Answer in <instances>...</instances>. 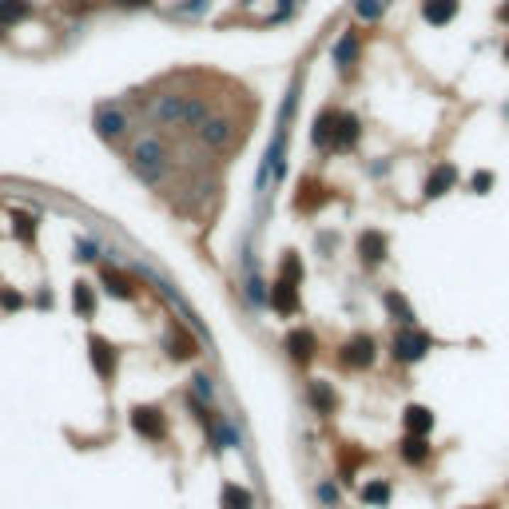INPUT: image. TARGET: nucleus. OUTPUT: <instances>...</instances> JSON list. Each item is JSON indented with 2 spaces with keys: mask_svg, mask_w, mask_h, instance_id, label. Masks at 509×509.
<instances>
[{
  "mask_svg": "<svg viewBox=\"0 0 509 509\" xmlns=\"http://www.w3.org/2000/svg\"><path fill=\"white\" fill-rule=\"evenodd\" d=\"M151 116L168 128H199L211 116V100L203 96H180V92H168V96H155L151 104Z\"/></svg>",
  "mask_w": 509,
  "mask_h": 509,
  "instance_id": "nucleus-1",
  "label": "nucleus"
},
{
  "mask_svg": "<svg viewBox=\"0 0 509 509\" xmlns=\"http://www.w3.org/2000/svg\"><path fill=\"white\" fill-rule=\"evenodd\" d=\"M128 160H131V171H136L143 183H151V187H160V183L168 180V171H171L168 148H163V140H160V136H151V131L131 143Z\"/></svg>",
  "mask_w": 509,
  "mask_h": 509,
  "instance_id": "nucleus-2",
  "label": "nucleus"
},
{
  "mask_svg": "<svg viewBox=\"0 0 509 509\" xmlns=\"http://www.w3.org/2000/svg\"><path fill=\"white\" fill-rule=\"evenodd\" d=\"M92 128H96V136H100V140L116 143V140H124V136H128L131 120L124 116L120 104H100V108H96V116H92Z\"/></svg>",
  "mask_w": 509,
  "mask_h": 509,
  "instance_id": "nucleus-3",
  "label": "nucleus"
},
{
  "mask_svg": "<svg viewBox=\"0 0 509 509\" xmlns=\"http://www.w3.org/2000/svg\"><path fill=\"white\" fill-rule=\"evenodd\" d=\"M429 346H434L429 334H422V330H414V327H402L398 334H394V342H390V354H394V362H418Z\"/></svg>",
  "mask_w": 509,
  "mask_h": 509,
  "instance_id": "nucleus-4",
  "label": "nucleus"
},
{
  "mask_svg": "<svg viewBox=\"0 0 509 509\" xmlns=\"http://www.w3.org/2000/svg\"><path fill=\"white\" fill-rule=\"evenodd\" d=\"M131 429L148 442H163L168 438V418L160 406H136L131 410Z\"/></svg>",
  "mask_w": 509,
  "mask_h": 509,
  "instance_id": "nucleus-5",
  "label": "nucleus"
},
{
  "mask_svg": "<svg viewBox=\"0 0 509 509\" xmlns=\"http://www.w3.org/2000/svg\"><path fill=\"white\" fill-rule=\"evenodd\" d=\"M195 136H199V143L203 148H227L231 140H235V120H231V116H215V111H211L207 120L199 124V128H195Z\"/></svg>",
  "mask_w": 509,
  "mask_h": 509,
  "instance_id": "nucleus-6",
  "label": "nucleus"
},
{
  "mask_svg": "<svg viewBox=\"0 0 509 509\" xmlns=\"http://www.w3.org/2000/svg\"><path fill=\"white\" fill-rule=\"evenodd\" d=\"M374 354H378L374 339H370V334H354V339L342 346L339 362H342V366H350V370H362V366H370V362H374Z\"/></svg>",
  "mask_w": 509,
  "mask_h": 509,
  "instance_id": "nucleus-7",
  "label": "nucleus"
},
{
  "mask_svg": "<svg viewBox=\"0 0 509 509\" xmlns=\"http://www.w3.org/2000/svg\"><path fill=\"white\" fill-rule=\"evenodd\" d=\"M299 279H287V275H275L270 283V307L279 310V314H295L299 310Z\"/></svg>",
  "mask_w": 509,
  "mask_h": 509,
  "instance_id": "nucleus-8",
  "label": "nucleus"
},
{
  "mask_svg": "<svg viewBox=\"0 0 509 509\" xmlns=\"http://www.w3.org/2000/svg\"><path fill=\"white\" fill-rule=\"evenodd\" d=\"M362 136V120L354 111H339V124H334V136H330V148L334 151H354Z\"/></svg>",
  "mask_w": 509,
  "mask_h": 509,
  "instance_id": "nucleus-9",
  "label": "nucleus"
},
{
  "mask_svg": "<svg viewBox=\"0 0 509 509\" xmlns=\"http://www.w3.org/2000/svg\"><path fill=\"white\" fill-rule=\"evenodd\" d=\"M88 359H92V370H96L100 378H111V374H116V346H111L104 334H92L88 339Z\"/></svg>",
  "mask_w": 509,
  "mask_h": 509,
  "instance_id": "nucleus-10",
  "label": "nucleus"
},
{
  "mask_svg": "<svg viewBox=\"0 0 509 509\" xmlns=\"http://www.w3.org/2000/svg\"><path fill=\"white\" fill-rule=\"evenodd\" d=\"M386 255H390V239H386V235H382V231H362V235H359V259H362V267H378Z\"/></svg>",
  "mask_w": 509,
  "mask_h": 509,
  "instance_id": "nucleus-11",
  "label": "nucleus"
},
{
  "mask_svg": "<svg viewBox=\"0 0 509 509\" xmlns=\"http://www.w3.org/2000/svg\"><path fill=\"white\" fill-rule=\"evenodd\" d=\"M359 52H362L359 32H342L339 40H334V48H330V60H334V68L339 72H350L354 64H359Z\"/></svg>",
  "mask_w": 509,
  "mask_h": 509,
  "instance_id": "nucleus-12",
  "label": "nucleus"
},
{
  "mask_svg": "<svg viewBox=\"0 0 509 509\" xmlns=\"http://www.w3.org/2000/svg\"><path fill=\"white\" fill-rule=\"evenodd\" d=\"M287 350H290V359L295 362H314V354H319V339H314V330H302V327H295L287 334Z\"/></svg>",
  "mask_w": 509,
  "mask_h": 509,
  "instance_id": "nucleus-13",
  "label": "nucleus"
},
{
  "mask_svg": "<svg viewBox=\"0 0 509 509\" xmlns=\"http://www.w3.org/2000/svg\"><path fill=\"white\" fill-rule=\"evenodd\" d=\"M199 354V342L191 339L183 327H171V334H168V359H175V362H191Z\"/></svg>",
  "mask_w": 509,
  "mask_h": 509,
  "instance_id": "nucleus-14",
  "label": "nucleus"
},
{
  "mask_svg": "<svg viewBox=\"0 0 509 509\" xmlns=\"http://www.w3.org/2000/svg\"><path fill=\"white\" fill-rule=\"evenodd\" d=\"M458 16V0H422V21L434 28H446Z\"/></svg>",
  "mask_w": 509,
  "mask_h": 509,
  "instance_id": "nucleus-15",
  "label": "nucleus"
},
{
  "mask_svg": "<svg viewBox=\"0 0 509 509\" xmlns=\"http://www.w3.org/2000/svg\"><path fill=\"white\" fill-rule=\"evenodd\" d=\"M454 183H458V171L449 168V163H438V168L429 171L426 191H422V195H426V199H442V195H446V191L454 187Z\"/></svg>",
  "mask_w": 509,
  "mask_h": 509,
  "instance_id": "nucleus-16",
  "label": "nucleus"
},
{
  "mask_svg": "<svg viewBox=\"0 0 509 509\" xmlns=\"http://www.w3.org/2000/svg\"><path fill=\"white\" fill-rule=\"evenodd\" d=\"M327 199H330V191L322 187V183H314V180H302V183H299V195H295V207H299V211H307V215H310V211H319Z\"/></svg>",
  "mask_w": 509,
  "mask_h": 509,
  "instance_id": "nucleus-17",
  "label": "nucleus"
},
{
  "mask_svg": "<svg viewBox=\"0 0 509 509\" xmlns=\"http://www.w3.org/2000/svg\"><path fill=\"white\" fill-rule=\"evenodd\" d=\"M402 422H406V434H418V438H429V429H434V414H429V406H406Z\"/></svg>",
  "mask_w": 509,
  "mask_h": 509,
  "instance_id": "nucleus-18",
  "label": "nucleus"
},
{
  "mask_svg": "<svg viewBox=\"0 0 509 509\" xmlns=\"http://www.w3.org/2000/svg\"><path fill=\"white\" fill-rule=\"evenodd\" d=\"M219 505L223 509H255V493H251L247 486H235V481H227L219 493Z\"/></svg>",
  "mask_w": 509,
  "mask_h": 509,
  "instance_id": "nucleus-19",
  "label": "nucleus"
},
{
  "mask_svg": "<svg viewBox=\"0 0 509 509\" xmlns=\"http://www.w3.org/2000/svg\"><path fill=\"white\" fill-rule=\"evenodd\" d=\"M334 124H339V111H334V108H322V111H319V120H314V131H310V140H314V148H322V151L330 148Z\"/></svg>",
  "mask_w": 509,
  "mask_h": 509,
  "instance_id": "nucleus-20",
  "label": "nucleus"
},
{
  "mask_svg": "<svg viewBox=\"0 0 509 509\" xmlns=\"http://www.w3.org/2000/svg\"><path fill=\"white\" fill-rule=\"evenodd\" d=\"M100 283H104V290H108L111 299H124V302H128L131 295H136V287H131V283L124 279L120 270H111V267H104V270H100Z\"/></svg>",
  "mask_w": 509,
  "mask_h": 509,
  "instance_id": "nucleus-21",
  "label": "nucleus"
},
{
  "mask_svg": "<svg viewBox=\"0 0 509 509\" xmlns=\"http://www.w3.org/2000/svg\"><path fill=\"white\" fill-rule=\"evenodd\" d=\"M32 16V4L28 0H0V28H12Z\"/></svg>",
  "mask_w": 509,
  "mask_h": 509,
  "instance_id": "nucleus-22",
  "label": "nucleus"
},
{
  "mask_svg": "<svg viewBox=\"0 0 509 509\" xmlns=\"http://www.w3.org/2000/svg\"><path fill=\"white\" fill-rule=\"evenodd\" d=\"M398 454L410 461V466H422V461H429V446H426V438H418V434H406V438H402V446H398Z\"/></svg>",
  "mask_w": 509,
  "mask_h": 509,
  "instance_id": "nucleus-23",
  "label": "nucleus"
},
{
  "mask_svg": "<svg viewBox=\"0 0 509 509\" xmlns=\"http://www.w3.org/2000/svg\"><path fill=\"white\" fill-rule=\"evenodd\" d=\"M386 310L394 314V322H402V327H414V307L406 302V295H398V290H386Z\"/></svg>",
  "mask_w": 509,
  "mask_h": 509,
  "instance_id": "nucleus-24",
  "label": "nucleus"
},
{
  "mask_svg": "<svg viewBox=\"0 0 509 509\" xmlns=\"http://www.w3.org/2000/svg\"><path fill=\"white\" fill-rule=\"evenodd\" d=\"M307 398H310V406L319 410V414H334V390H330L327 382H310Z\"/></svg>",
  "mask_w": 509,
  "mask_h": 509,
  "instance_id": "nucleus-25",
  "label": "nucleus"
},
{
  "mask_svg": "<svg viewBox=\"0 0 509 509\" xmlns=\"http://www.w3.org/2000/svg\"><path fill=\"white\" fill-rule=\"evenodd\" d=\"M12 235L21 243H36V215H28V211H12Z\"/></svg>",
  "mask_w": 509,
  "mask_h": 509,
  "instance_id": "nucleus-26",
  "label": "nucleus"
},
{
  "mask_svg": "<svg viewBox=\"0 0 509 509\" xmlns=\"http://www.w3.org/2000/svg\"><path fill=\"white\" fill-rule=\"evenodd\" d=\"M72 307L80 310L84 319L96 314V290H92V283H76V287H72Z\"/></svg>",
  "mask_w": 509,
  "mask_h": 509,
  "instance_id": "nucleus-27",
  "label": "nucleus"
},
{
  "mask_svg": "<svg viewBox=\"0 0 509 509\" xmlns=\"http://www.w3.org/2000/svg\"><path fill=\"white\" fill-rule=\"evenodd\" d=\"M362 501H366V505H386L390 501V486L386 481H366V486H362Z\"/></svg>",
  "mask_w": 509,
  "mask_h": 509,
  "instance_id": "nucleus-28",
  "label": "nucleus"
},
{
  "mask_svg": "<svg viewBox=\"0 0 509 509\" xmlns=\"http://www.w3.org/2000/svg\"><path fill=\"white\" fill-rule=\"evenodd\" d=\"M382 9H386V0H354V16L366 24H374L382 16Z\"/></svg>",
  "mask_w": 509,
  "mask_h": 509,
  "instance_id": "nucleus-29",
  "label": "nucleus"
},
{
  "mask_svg": "<svg viewBox=\"0 0 509 509\" xmlns=\"http://www.w3.org/2000/svg\"><path fill=\"white\" fill-rule=\"evenodd\" d=\"M469 187L478 191V195H486V191L493 187V175H489V171H474V180H469Z\"/></svg>",
  "mask_w": 509,
  "mask_h": 509,
  "instance_id": "nucleus-30",
  "label": "nucleus"
},
{
  "mask_svg": "<svg viewBox=\"0 0 509 509\" xmlns=\"http://www.w3.org/2000/svg\"><path fill=\"white\" fill-rule=\"evenodd\" d=\"M0 307L21 310V307H24V299H21V295H12V290H0Z\"/></svg>",
  "mask_w": 509,
  "mask_h": 509,
  "instance_id": "nucleus-31",
  "label": "nucleus"
},
{
  "mask_svg": "<svg viewBox=\"0 0 509 509\" xmlns=\"http://www.w3.org/2000/svg\"><path fill=\"white\" fill-rule=\"evenodd\" d=\"M319 498L327 501V505H339V489L330 486V481H322V486H319Z\"/></svg>",
  "mask_w": 509,
  "mask_h": 509,
  "instance_id": "nucleus-32",
  "label": "nucleus"
},
{
  "mask_svg": "<svg viewBox=\"0 0 509 509\" xmlns=\"http://www.w3.org/2000/svg\"><path fill=\"white\" fill-rule=\"evenodd\" d=\"M195 390H199V394H203L207 402H211V394H215V386H211V378H207V374H195Z\"/></svg>",
  "mask_w": 509,
  "mask_h": 509,
  "instance_id": "nucleus-33",
  "label": "nucleus"
},
{
  "mask_svg": "<svg viewBox=\"0 0 509 509\" xmlns=\"http://www.w3.org/2000/svg\"><path fill=\"white\" fill-rule=\"evenodd\" d=\"M120 9H148V4H155V0H116Z\"/></svg>",
  "mask_w": 509,
  "mask_h": 509,
  "instance_id": "nucleus-34",
  "label": "nucleus"
},
{
  "mask_svg": "<svg viewBox=\"0 0 509 509\" xmlns=\"http://www.w3.org/2000/svg\"><path fill=\"white\" fill-rule=\"evenodd\" d=\"M203 4H207V0H187V4H183V9H180V12H183V16H191V12H199V9H203Z\"/></svg>",
  "mask_w": 509,
  "mask_h": 509,
  "instance_id": "nucleus-35",
  "label": "nucleus"
},
{
  "mask_svg": "<svg viewBox=\"0 0 509 509\" xmlns=\"http://www.w3.org/2000/svg\"><path fill=\"white\" fill-rule=\"evenodd\" d=\"M76 251H80V259H96V247H92L88 239H84V243H80V247H76Z\"/></svg>",
  "mask_w": 509,
  "mask_h": 509,
  "instance_id": "nucleus-36",
  "label": "nucleus"
},
{
  "mask_svg": "<svg viewBox=\"0 0 509 509\" xmlns=\"http://www.w3.org/2000/svg\"><path fill=\"white\" fill-rule=\"evenodd\" d=\"M498 21H501V24H509V4H501V9H498Z\"/></svg>",
  "mask_w": 509,
  "mask_h": 509,
  "instance_id": "nucleus-37",
  "label": "nucleus"
},
{
  "mask_svg": "<svg viewBox=\"0 0 509 509\" xmlns=\"http://www.w3.org/2000/svg\"><path fill=\"white\" fill-rule=\"evenodd\" d=\"M505 60H509V40H505Z\"/></svg>",
  "mask_w": 509,
  "mask_h": 509,
  "instance_id": "nucleus-38",
  "label": "nucleus"
},
{
  "mask_svg": "<svg viewBox=\"0 0 509 509\" xmlns=\"http://www.w3.org/2000/svg\"><path fill=\"white\" fill-rule=\"evenodd\" d=\"M0 36H4V28H0Z\"/></svg>",
  "mask_w": 509,
  "mask_h": 509,
  "instance_id": "nucleus-39",
  "label": "nucleus"
}]
</instances>
